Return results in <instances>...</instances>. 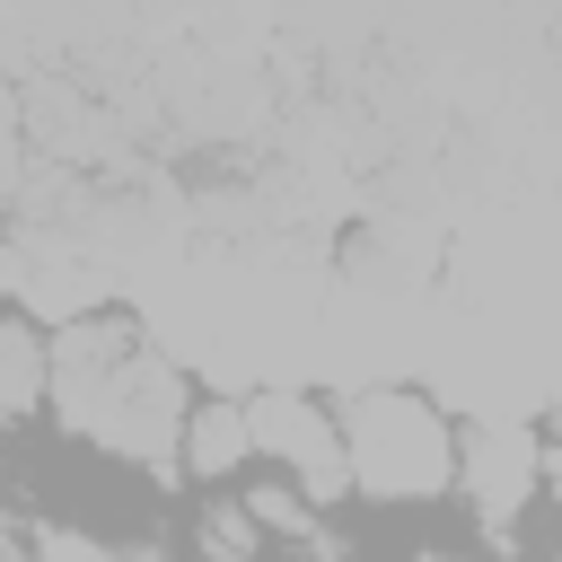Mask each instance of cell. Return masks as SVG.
Masks as SVG:
<instances>
[{"mask_svg": "<svg viewBox=\"0 0 562 562\" xmlns=\"http://www.w3.org/2000/svg\"><path fill=\"white\" fill-rule=\"evenodd\" d=\"M44 404L61 413L70 439L123 457V465H149V474H176V448H184V413H193V386L184 369L114 307L97 316H70L53 325V386Z\"/></svg>", "mask_w": 562, "mask_h": 562, "instance_id": "1", "label": "cell"}, {"mask_svg": "<svg viewBox=\"0 0 562 562\" xmlns=\"http://www.w3.org/2000/svg\"><path fill=\"white\" fill-rule=\"evenodd\" d=\"M334 430H342V465H351V492L360 501H439L457 492V430L430 395L413 386H360L334 404Z\"/></svg>", "mask_w": 562, "mask_h": 562, "instance_id": "2", "label": "cell"}, {"mask_svg": "<svg viewBox=\"0 0 562 562\" xmlns=\"http://www.w3.org/2000/svg\"><path fill=\"white\" fill-rule=\"evenodd\" d=\"M246 430H255V457L281 465V483H290L307 509H342V501H351V465H342L334 404H316V395H299V386H263V395H246Z\"/></svg>", "mask_w": 562, "mask_h": 562, "instance_id": "3", "label": "cell"}, {"mask_svg": "<svg viewBox=\"0 0 562 562\" xmlns=\"http://www.w3.org/2000/svg\"><path fill=\"white\" fill-rule=\"evenodd\" d=\"M457 492L474 501V518H483L492 536H509V527L527 518V501L544 492V439H536L527 422H509V413L465 422V430H457Z\"/></svg>", "mask_w": 562, "mask_h": 562, "instance_id": "4", "label": "cell"}, {"mask_svg": "<svg viewBox=\"0 0 562 562\" xmlns=\"http://www.w3.org/2000/svg\"><path fill=\"white\" fill-rule=\"evenodd\" d=\"M255 465V430H246V395H193L184 413V448H176V474L193 483H228Z\"/></svg>", "mask_w": 562, "mask_h": 562, "instance_id": "5", "label": "cell"}, {"mask_svg": "<svg viewBox=\"0 0 562 562\" xmlns=\"http://www.w3.org/2000/svg\"><path fill=\"white\" fill-rule=\"evenodd\" d=\"M44 386H53V334L26 307H0V422L35 413Z\"/></svg>", "mask_w": 562, "mask_h": 562, "instance_id": "6", "label": "cell"}, {"mask_svg": "<svg viewBox=\"0 0 562 562\" xmlns=\"http://www.w3.org/2000/svg\"><path fill=\"white\" fill-rule=\"evenodd\" d=\"M193 536H202V553H211V562H255V544H263V527L246 518V501H237V492H220V501L202 509V527H193Z\"/></svg>", "mask_w": 562, "mask_h": 562, "instance_id": "7", "label": "cell"}, {"mask_svg": "<svg viewBox=\"0 0 562 562\" xmlns=\"http://www.w3.org/2000/svg\"><path fill=\"white\" fill-rule=\"evenodd\" d=\"M299 553H307V562H351V553H342V536H334V527H325V518H316V527H307V536H299Z\"/></svg>", "mask_w": 562, "mask_h": 562, "instance_id": "8", "label": "cell"}]
</instances>
